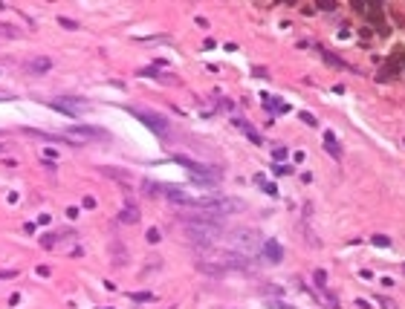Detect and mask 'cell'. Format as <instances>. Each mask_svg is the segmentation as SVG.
<instances>
[{
    "label": "cell",
    "mask_w": 405,
    "mask_h": 309,
    "mask_svg": "<svg viewBox=\"0 0 405 309\" xmlns=\"http://www.w3.org/2000/svg\"><path fill=\"white\" fill-rule=\"evenodd\" d=\"M127 110H130L133 116H139L142 122L154 130L156 136H168V122H165L159 113H154V110H145V107H127Z\"/></svg>",
    "instance_id": "cell-1"
},
{
    "label": "cell",
    "mask_w": 405,
    "mask_h": 309,
    "mask_svg": "<svg viewBox=\"0 0 405 309\" xmlns=\"http://www.w3.org/2000/svg\"><path fill=\"white\" fill-rule=\"evenodd\" d=\"M255 182H258V185H263V191H266V194H275V185H272V182H266L263 177H255Z\"/></svg>",
    "instance_id": "cell-9"
},
{
    "label": "cell",
    "mask_w": 405,
    "mask_h": 309,
    "mask_svg": "<svg viewBox=\"0 0 405 309\" xmlns=\"http://www.w3.org/2000/svg\"><path fill=\"white\" fill-rule=\"evenodd\" d=\"M130 301H154V295H151V292H133Z\"/></svg>",
    "instance_id": "cell-10"
},
{
    "label": "cell",
    "mask_w": 405,
    "mask_h": 309,
    "mask_svg": "<svg viewBox=\"0 0 405 309\" xmlns=\"http://www.w3.org/2000/svg\"><path fill=\"white\" fill-rule=\"evenodd\" d=\"M52 107H55V110H61V113H67L70 119H75V116H78V110H84V107H87V101H81V98H61V101H52Z\"/></svg>",
    "instance_id": "cell-3"
},
{
    "label": "cell",
    "mask_w": 405,
    "mask_h": 309,
    "mask_svg": "<svg viewBox=\"0 0 405 309\" xmlns=\"http://www.w3.org/2000/svg\"><path fill=\"white\" fill-rule=\"evenodd\" d=\"M122 222H130V225H133V222H139V208H136L133 202H130L125 211H122Z\"/></svg>",
    "instance_id": "cell-6"
},
{
    "label": "cell",
    "mask_w": 405,
    "mask_h": 309,
    "mask_svg": "<svg viewBox=\"0 0 405 309\" xmlns=\"http://www.w3.org/2000/svg\"><path fill=\"white\" fill-rule=\"evenodd\" d=\"M379 304H382V309H397V307H394V301H388V298H379Z\"/></svg>",
    "instance_id": "cell-12"
},
{
    "label": "cell",
    "mask_w": 405,
    "mask_h": 309,
    "mask_svg": "<svg viewBox=\"0 0 405 309\" xmlns=\"http://www.w3.org/2000/svg\"><path fill=\"white\" fill-rule=\"evenodd\" d=\"M67 136H75V139H98V142H104V139H107V130L78 124V127H70V130H67Z\"/></svg>",
    "instance_id": "cell-2"
},
{
    "label": "cell",
    "mask_w": 405,
    "mask_h": 309,
    "mask_svg": "<svg viewBox=\"0 0 405 309\" xmlns=\"http://www.w3.org/2000/svg\"><path fill=\"white\" fill-rule=\"evenodd\" d=\"M0 35L3 38H21V29L12 26V23H0Z\"/></svg>",
    "instance_id": "cell-7"
},
{
    "label": "cell",
    "mask_w": 405,
    "mask_h": 309,
    "mask_svg": "<svg viewBox=\"0 0 405 309\" xmlns=\"http://www.w3.org/2000/svg\"><path fill=\"white\" fill-rule=\"evenodd\" d=\"M0 98H3V95H0Z\"/></svg>",
    "instance_id": "cell-15"
},
{
    "label": "cell",
    "mask_w": 405,
    "mask_h": 309,
    "mask_svg": "<svg viewBox=\"0 0 405 309\" xmlns=\"http://www.w3.org/2000/svg\"><path fill=\"white\" fill-rule=\"evenodd\" d=\"M261 251H263V260H269L272 266H275V263H281V257H284V248H281L275 240L263 243V246H261Z\"/></svg>",
    "instance_id": "cell-5"
},
{
    "label": "cell",
    "mask_w": 405,
    "mask_h": 309,
    "mask_svg": "<svg viewBox=\"0 0 405 309\" xmlns=\"http://www.w3.org/2000/svg\"><path fill=\"white\" fill-rule=\"evenodd\" d=\"M61 26H67V29H78V23L70 21V18H61Z\"/></svg>",
    "instance_id": "cell-11"
},
{
    "label": "cell",
    "mask_w": 405,
    "mask_h": 309,
    "mask_svg": "<svg viewBox=\"0 0 405 309\" xmlns=\"http://www.w3.org/2000/svg\"><path fill=\"white\" fill-rule=\"evenodd\" d=\"M148 240H151V243H156V240H159V231H156V228H151V231H148Z\"/></svg>",
    "instance_id": "cell-13"
},
{
    "label": "cell",
    "mask_w": 405,
    "mask_h": 309,
    "mask_svg": "<svg viewBox=\"0 0 405 309\" xmlns=\"http://www.w3.org/2000/svg\"><path fill=\"white\" fill-rule=\"evenodd\" d=\"M24 69H26L29 75H44V72L52 69V61H49L47 55H35V58H29V61L24 64Z\"/></svg>",
    "instance_id": "cell-4"
},
{
    "label": "cell",
    "mask_w": 405,
    "mask_h": 309,
    "mask_svg": "<svg viewBox=\"0 0 405 309\" xmlns=\"http://www.w3.org/2000/svg\"><path fill=\"white\" fill-rule=\"evenodd\" d=\"M0 154H3V145H0Z\"/></svg>",
    "instance_id": "cell-14"
},
{
    "label": "cell",
    "mask_w": 405,
    "mask_h": 309,
    "mask_svg": "<svg viewBox=\"0 0 405 309\" xmlns=\"http://www.w3.org/2000/svg\"><path fill=\"white\" fill-rule=\"evenodd\" d=\"M324 142H327V151L333 156H339V148H336V136L333 133H324Z\"/></svg>",
    "instance_id": "cell-8"
}]
</instances>
